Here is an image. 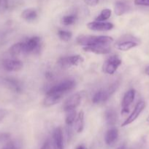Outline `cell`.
I'll return each mask as SVG.
<instances>
[{
  "instance_id": "7c38bea8",
  "label": "cell",
  "mask_w": 149,
  "mask_h": 149,
  "mask_svg": "<svg viewBox=\"0 0 149 149\" xmlns=\"http://www.w3.org/2000/svg\"><path fill=\"white\" fill-rule=\"evenodd\" d=\"M63 96L64 95L60 94V93L48 90L43 101L44 106H46V107H50V106L56 105L61 100Z\"/></svg>"
},
{
  "instance_id": "603a6c76",
  "label": "cell",
  "mask_w": 149,
  "mask_h": 149,
  "mask_svg": "<svg viewBox=\"0 0 149 149\" xmlns=\"http://www.w3.org/2000/svg\"><path fill=\"white\" fill-rule=\"evenodd\" d=\"M65 123L67 127H72L74 125V120L76 119V111L75 109H69L65 111Z\"/></svg>"
},
{
  "instance_id": "2e32d148",
  "label": "cell",
  "mask_w": 149,
  "mask_h": 149,
  "mask_svg": "<svg viewBox=\"0 0 149 149\" xmlns=\"http://www.w3.org/2000/svg\"><path fill=\"white\" fill-rule=\"evenodd\" d=\"M118 138V131L115 127H111L105 134V141L107 145L111 146L115 143Z\"/></svg>"
},
{
  "instance_id": "cb8c5ba5",
  "label": "cell",
  "mask_w": 149,
  "mask_h": 149,
  "mask_svg": "<svg viewBox=\"0 0 149 149\" xmlns=\"http://www.w3.org/2000/svg\"><path fill=\"white\" fill-rule=\"evenodd\" d=\"M111 15H112V11H111L110 9H104L101 11L99 15H98L97 17L95 18V20H96V21H105L110 17Z\"/></svg>"
},
{
  "instance_id": "484cf974",
  "label": "cell",
  "mask_w": 149,
  "mask_h": 149,
  "mask_svg": "<svg viewBox=\"0 0 149 149\" xmlns=\"http://www.w3.org/2000/svg\"><path fill=\"white\" fill-rule=\"evenodd\" d=\"M77 20V17L74 15H65L62 18V23L65 26H70L75 23Z\"/></svg>"
},
{
  "instance_id": "d6a6232c",
  "label": "cell",
  "mask_w": 149,
  "mask_h": 149,
  "mask_svg": "<svg viewBox=\"0 0 149 149\" xmlns=\"http://www.w3.org/2000/svg\"><path fill=\"white\" fill-rule=\"evenodd\" d=\"M145 74H147L148 76H149V65H148V66L145 68Z\"/></svg>"
},
{
  "instance_id": "3957f363",
  "label": "cell",
  "mask_w": 149,
  "mask_h": 149,
  "mask_svg": "<svg viewBox=\"0 0 149 149\" xmlns=\"http://www.w3.org/2000/svg\"><path fill=\"white\" fill-rule=\"evenodd\" d=\"M83 62V58L80 55H75L60 58L57 63L61 68H69L72 66H77Z\"/></svg>"
},
{
  "instance_id": "7402d4cb",
  "label": "cell",
  "mask_w": 149,
  "mask_h": 149,
  "mask_svg": "<svg viewBox=\"0 0 149 149\" xmlns=\"http://www.w3.org/2000/svg\"><path fill=\"white\" fill-rule=\"evenodd\" d=\"M105 119L110 126H114L117 122V113L113 109H108L105 113Z\"/></svg>"
},
{
  "instance_id": "7a4b0ae2",
  "label": "cell",
  "mask_w": 149,
  "mask_h": 149,
  "mask_svg": "<svg viewBox=\"0 0 149 149\" xmlns=\"http://www.w3.org/2000/svg\"><path fill=\"white\" fill-rule=\"evenodd\" d=\"M122 61L117 55H112L105 60L102 65V71L107 74L112 75L115 74L118 67L121 65Z\"/></svg>"
},
{
  "instance_id": "5b68a950",
  "label": "cell",
  "mask_w": 149,
  "mask_h": 149,
  "mask_svg": "<svg viewBox=\"0 0 149 149\" xmlns=\"http://www.w3.org/2000/svg\"><path fill=\"white\" fill-rule=\"evenodd\" d=\"M74 86H75V82L73 80L67 79L65 81H61V82L58 83L56 85L53 86L48 90L56 92V93H60V94L64 95L66 93H67L69 91L72 90L74 87Z\"/></svg>"
},
{
  "instance_id": "8992f818",
  "label": "cell",
  "mask_w": 149,
  "mask_h": 149,
  "mask_svg": "<svg viewBox=\"0 0 149 149\" xmlns=\"http://www.w3.org/2000/svg\"><path fill=\"white\" fill-rule=\"evenodd\" d=\"M41 39L39 36H32L24 42V53L31 54L40 49Z\"/></svg>"
},
{
  "instance_id": "ac0fdd59",
  "label": "cell",
  "mask_w": 149,
  "mask_h": 149,
  "mask_svg": "<svg viewBox=\"0 0 149 149\" xmlns=\"http://www.w3.org/2000/svg\"><path fill=\"white\" fill-rule=\"evenodd\" d=\"M9 53L12 57H17L24 53V42H18L12 45L9 49Z\"/></svg>"
},
{
  "instance_id": "9c48e42d",
  "label": "cell",
  "mask_w": 149,
  "mask_h": 149,
  "mask_svg": "<svg viewBox=\"0 0 149 149\" xmlns=\"http://www.w3.org/2000/svg\"><path fill=\"white\" fill-rule=\"evenodd\" d=\"M2 67L7 71H18L23 68V63L15 58H7L2 61Z\"/></svg>"
},
{
  "instance_id": "5bb4252c",
  "label": "cell",
  "mask_w": 149,
  "mask_h": 149,
  "mask_svg": "<svg viewBox=\"0 0 149 149\" xmlns=\"http://www.w3.org/2000/svg\"><path fill=\"white\" fill-rule=\"evenodd\" d=\"M111 95V94L110 93V92L108 90H99L97 92L95 93V94L93 95V97H92V103H94V104H99V103H105L107 100H108V98L110 97V96Z\"/></svg>"
},
{
  "instance_id": "9a60e30c",
  "label": "cell",
  "mask_w": 149,
  "mask_h": 149,
  "mask_svg": "<svg viewBox=\"0 0 149 149\" xmlns=\"http://www.w3.org/2000/svg\"><path fill=\"white\" fill-rule=\"evenodd\" d=\"M138 46V42L135 39H127V40H123L121 42H118L115 45L116 49H119L121 51H128L132 48L136 47Z\"/></svg>"
},
{
  "instance_id": "44dd1931",
  "label": "cell",
  "mask_w": 149,
  "mask_h": 149,
  "mask_svg": "<svg viewBox=\"0 0 149 149\" xmlns=\"http://www.w3.org/2000/svg\"><path fill=\"white\" fill-rule=\"evenodd\" d=\"M129 10V6L127 4L125 1H118L115 2V7H114V11L116 15L121 16L127 13Z\"/></svg>"
},
{
  "instance_id": "6da1fadb",
  "label": "cell",
  "mask_w": 149,
  "mask_h": 149,
  "mask_svg": "<svg viewBox=\"0 0 149 149\" xmlns=\"http://www.w3.org/2000/svg\"><path fill=\"white\" fill-rule=\"evenodd\" d=\"M76 41L80 46L89 47L97 45H110L113 42V39L109 36L80 35L77 37Z\"/></svg>"
},
{
  "instance_id": "ba28073f",
  "label": "cell",
  "mask_w": 149,
  "mask_h": 149,
  "mask_svg": "<svg viewBox=\"0 0 149 149\" xmlns=\"http://www.w3.org/2000/svg\"><path fill=\"white\" fill-rule=\"evenodd\" d=\"M88 29L94 31H108L114 28V25L110 22L92 21L87 24Z\"/></svg>"
},
{
  "instance_id": "e575fe53",
  "label": "cell",
  "mask_w": 149,
  "mask_h": 149,
  "mask_svg": "<svg viewBox=\"0 0 149 149\" xmlns=\"http://www.w3.org/2000/svg\"><path fill=\"white\" fill-rule=\"evenodd\" d=\"M117 149H127V148L125 146H122L118 147V148H117Z\"/></svg>"
},
{
  "instance_id": "e0dca14e",
  "label": "cell",
  "mask_w": 149,
  "mask_h": 149,
  "mask_svg": "<svg viewBox=\"0 0 149 149\" xmlns=\"http://www.w3.org/2000/svg\"><path fill=\"white\" fill-rule=\"evenodd\" d=\"M4 82H5V85L15 93H20L21 91V84L20 81H18V79L9 77V78L4 79Z\"/></svg>"
},
{
  "instance_id": "4dcf8cb0",
  "label": "cell",
  "mask_w": 149,
  "mask_h": 149,
  "mask_svg": "<svg viewBox=\"0 0 149 149\" xmlns=\"http://www.w3.org/2000/svg\"><path fill=\"white\" fill-rule=\"evenodd\" d=\"M10 134L7 132H0V142L7 140L10 138Z\"/></svg>"
},
{
  "instance_id": "277c9868",
  "label": "cell",
  "mask_w": 149,
  "mask_h": 149,
  "mask_svg": "<svg viewBox=\"0 0 149 149\" xmlns=\"http://www.w3.org/2000/svg\"><path fill=\"white\" fill-rule=\"evenodd\" d=\"M145 102L143 101V100L139 101L138 103L136 104L135 107L133 109L131 114H130L129 116L127 118V119L123 122L122 125H121V127H127L128 126V125H129L130 124L132 123V122H134V121L139 117L140 113L143 111V110L145 109Z\"/></svg>"
},
{
  "instance_id": "8fae6325",
  "label": "cell",
  "mask_w": 149,
  "mask_h": 149,
  "mask_svg": "<svg viewBox=\"0 0 149 149\" xmlns=\"http://www.w3.org/2000/svg\"><path fill=\"white\" fill-rule=\"evenodd\" d=\"M110 45H97L93 46L83 47V49L85 52H91L96 55H106L110 52Z\"/></svg>"
},
{
  "instance_id": "836d02e7",
  "label": "cell",
  "mask_w": 149,
  "mask_h": 149,
  "mask_svg": "<svg viewBox=\"0 0 149 149\" xmlns=\"http://www.w3.org/2000/svg\"><path fill=\"white\" fill-rule=\"evenodd\" d=\"M76 149H86V148L85 146H78L76 148Z\"/></svg>"
},
{
  "instance_id": "f546056e",
  "label": "cell",
  "mask_w": 149,
  "mask_h": 149,
  "mask_svg": "<svg viewBox=\"0 0 149 149\" xmlns=\"http://www.w3.org/2000/svg\"><path fill=\"white\" fill-rule=\"evenodd\" d=\"M8 114V111L4 109H0V122Z\"/></svg>"
},
{
  "instance_id": "52a82bcc",
  "label": "cell",
  "mask_w": 149,
  "mask_h": 149,
  "mask_svg": "<svg viewBox=\"0 0 149 149\" xmlns=\"http://www.w3.org/2000/svg\"><path fill=\"white\" fill-rule=\"evenodd\" d=\"M136 92L134 89L128 90L127 93L124 94L123 97L122 102H121V113L123 115L127 114L129 111V109L131 105L132 104L133 101L135 97Z\"/></svg>"
},
{
  "instance_id": "4316f807",
  "label": "cell",
  "mask_w": 149,
  "mask_h": 149,
  "mask_svg": "<svg viewBox=\"0 0 149 149\" xmlns=\"http://www.w3.org/2000/svg\"><path fill=\"white\" fill-rule=\"evenodd\" d=\"M8 0H0V14L5 13L8 9Z\"/></svg>"
},
{
  "instance_id": "1f68e13d",
  "label": "cell",
  "mask_w": 149,
  "mask_h": 149,
  "mask_svg": "<svg viewBox=\"0 0 149 149\" xmlns=\"http://www.w3.org/2000/svg\"><path fill=\"white\" fill-rule=\"evenodd\" d=\"M40 149H52L51 142H50L49 141H47L46 142L44 143V144L42 145V146L41 147Z\"/></svg>"
},
{
  "instance_id": "d6986e66",
  "label": "cell",
  "mask_w": 149,
  "mask_h": 149,
  "mask_svg": "<svg viewBox=\"0 0 149 149\" xmlns=\"http://www.w3.org/2000/svg\"><path fill=\"white\" fill-rule=\"evenodd\" d=\"M74 130L77 133H80L83 132L84 129V112L80 111L78 114L76 116V119L74 122Z\"/></svg>"
},
{
  "instance_id": "ffe728a7",
  "label": "cell",
  "mask_w": 149,
  "mask_h": 149,
  "mask_svg": "<svg viewBox=\"0 0 149 149\" xmlns=\"http://www.w3.org/2000/svg\"><path fill=\"white\" fill-rule=\"evenodd\" d=\"M21 17L27 22H32L37 17V12L35 9L28 8L23 10L21 13Z\"/></svg>"
},
{
  "instance_id": "f1b7e54d",
  "label": "cell",
  "mask_w": 149,
  "mask_h": 149,
  "mask_svg": "<svg viewBox=\"0 0 149 149\" xmlns=\"http://www.w3.org/2000/svg\"><path fill=\"white\" fill-rule=\"evenodd\" d=\"M84 2L87 5L91 6V7H94L99 4V0H84Z\"/></svg>"
},
{
  "instance_id": "4fadbf2b",
  "label": "cell",
  "mask_w": 149,
  "mask_h": 149,
  "mask_svg": "<svg viewBox=\"0 0 149 149\" xmlns=\"http://www.w3.org/2000/svg\"><path fill=\"white\" fill-rule=\"evenodd\" d=\"M53 148L64 149V137L61 127H57L53 132Z\"/></svg>"
},
{
  "instance_id": "d4e9b609",
  "label": "cell",
  "mask_w": 149,
  "mask_h": 149,
  "mask_svg": "<svg viewBox=\"0 0 149 149\" xmlns=\"http://www.w3.org/2000/svg\"><path fill=\"white\" fill-rule=\"evenodd\" d=\"M58 36L61 40L64 41V42H68L71 39L72 34L70 31L65 30H59L58 31Z\"/></svg>"
},
{
  "instance_id": "30bf717a",
  "label": "cell",
  "mask_w": 149,
  "mask_h": 149,
  "mask_svg": "<svg viewBox=\"0 0 149 149\" xmlns=\"http://www.w3.org/2000/svg\"><path fill=\"white\" fill-rule=\"evenodd\" d=\"M82 100V95L81 93H77L75 94H73L70 97L66 100L63 105V109L64 111L69 110V109H75L80 104Z\"/></svg>"
},
{
  "instance_id": "83f0119b",
  "label": "cell",
  "mask_w": 149,
  "mask_h": 149,
  "mask_svg": "<svg viewBox=\"0 0 149 149\" xmlns=\"http://www.w3.org/2000/svg\"><path fill=\"white\" fill-rule=\"evenodd\" d=\"M134 3L137 6H145L149 7V0H134Z\"/></svg>"
},
{
  "instance_id": "d590c367",
  "label": "cell",
  "mask_w": 149,
  "mask_h": 149,
  "mask_svg": "<svg viewBox=\"0 0 149 149\" xmlns=\"http://www.w3.org/2000/svg\"><path fill=\"white\" fill-rule=\"evenodd\" d=\"M146 121H147V122H148V123L149 124V116H148V117L147 118V119H146Z\"/></svg>"
}]
</instances>
